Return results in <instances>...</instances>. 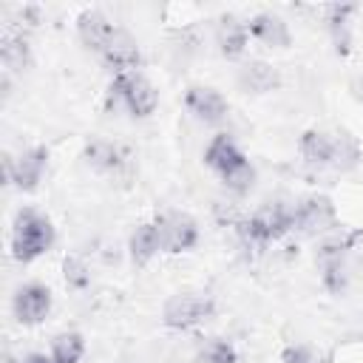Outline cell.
Returning <instances> with one entry per match:
<instances>
[{
    "instance_id": "cell-1",
    "label": "cell",
    "mask_w": 363,
    "mask_h": 363,
    "mask_svg": "<svg viewBox=\"0 0 363 363\" xmlns=\"http://www.w3.org/2000/svg\"><path fill=\"white\" fill-rule=\"evenodd\" d=\"M292 230H295L292 204H284V201L267 204V207H261V210L235 221V233H238V238L247 250H264V247H269L272 241L284 238Z\"/></svg>"
},
{
    "instance_id": "cell-2",
    "label": "cell",
    "mask_w": 363,
    "mask_h": 363,
    "mask_svg": "<svg viewBox=\"0 0 363 363\" xmlns=\"http://www.w3.org/2000/svg\"><path fill=\"white\" fill-rule=\"evenodd\" d=\"M57 241V230L51 224L48 216H43L40 210L34 207H23L17 210L14 216V224H11V255L20 261V264H31L37 261L40 255H45Z\"/></svg>"
},
{
    "instance_id": "cell-3",
    "label": "cell",
    "mask_w": 363,
    "mask_h": 363,
    "mask_svg": "<svg viewBox=\"0 0 363 363\" xmlns=\"http://www.w3.org/2000/svg\"><path fill=\"white\" fill-rule=\"evenodd\" d=\"M213 315H216V298L210 292L184 289V292L170 295L162 306V323L167 329H179V332L196 329V326L207 323Z\"/></svg>"
},
{
    "instance_id": "cell-4",
    "label": "cell",
    "mask_w": 363,
    "mask_h": 363,
    "mask_svg": "<svg viewBox=\"0 0 363 363\" xmlns=\"http://www.w3.org/2000/svg\"><path fill=\"white\" fill-rule=\"evenodd\" d=\"M111 96L119 99L128 108V113L136 116V119L150 116L156 111V105H159V91L142 71H128V74L113 77Z\"/></svg>"
},
{
    "instance_id": "cell-5",
    "label": "cell",
    "mask_w": 363,
    "mask_h": 363,
    "mask_svg": "<svg viewBox=\"0 0 363 363\" xmlns=\"http://www.w3.org/2000/svg\"><path fill=\"white\" fill-rule=\"evenodd\" d=\"M45 167H48V147H43V145L23 147L17 156H11V153H6V156H3L6 184L20 187L23 193L37 190V184L43 182Z\"/></svg>"
},
{
    "instance_id": "cell-6",
    "label": "cell",
    "mask_w": 363,
    "mask_h": 363,
    "mask_svg": "<svg viewBox=\"0 0 363 363\" xmlns=\"http://www.w3.org/2000/svg\"><path fill=\"white\" fill-rule=\"evenodd\" d=\"M292 216H295V230L303 235H320V233L335 230V224H337L335 201L323 193H309V196L298 199L292 204Z\"/></svg>"
},
{
    "instance_id": "cell-7",
    "label": "cell",
    "mask_w": 363,
    "mask_h": 363,
    "mask_svg": "<svg viewBox=\"0 0 363 363\" xmlns=\"http://www.w3.org/2000/svg\"><path fill=\"white\" fill-rule=\"evenodd\" d=\"M156 224L162 235V252L179 255L199 244V221L184 210H164L156 216Z\"/></svg>"
},
{
    "instance_id": "cell-8",
    "label": "cell",
    "mask_w": 363,
    "mask_h": 363,
    "mask_svg": "<svg viewBox=\"0 0 363 363\" xmlns=\"http://www.w3.org/2000/svg\"><path fill=\"white\" fill-rule=\"evenodd\" d=\"M11 309H14V318L23 326H37L51 312V289L40 281H28L14 292Z\"/></svg>"
},
{
    "instance_id": "cell-9",
    "label": "cell",
    "mask_w": 363,
    "mask_h": 363,
    "mask_svg": "<svg viewBox=\"0 0 363 363\" xmlns=\"http://www.w3.org/2000/svg\"><path fill=\"white\" fill-rule=\"evenodd\" d=\"M250 159H247V153L241 150V145L230 136V133H216L210 142H207V147H204V164L224 182L227 176H233L238 167H244Z\"/></svg>"
},
{
    "instance_id": "cell-10",
    "label": "cell",
    "mask_w": 363,
    "mask_h": 363,
    "mask_svg": "<svg viewBox=\"0 0 363 363\" xmlns=\"http://www.w3.org/2000/svg\"><path fill=\"white\" fill-rule=\"evenodd\" d=\"M184 108L204 125H218L230 113V102L213 85H190L184 91Z\"/></svg>"
},
{
    "instance_id": "cell-11",
    "label": "cell",
    "mask_w": 363,
    "mask_h": 363,
    "mask_svg": "<svg viewBox=\"0 0 363 363\" xmlns=\"http://www.w3.org/2000/svg\"><path fill=\"white\" fill-rule=\"evenodd\" d=\"M116 31H119V28H116L99 9H85V11L77 17V37H79V43H82L85 48L96 51V54H102V51L113 43Z\"/></svg>"
},
{
    "instance_id": "cell-12",
    "label": "cell",
    "mask_w": 363,
    "mask_h": 363,
    "mask_svg": "<svg viewBox=\"0 0 363 363\" xmlns=\"http://www.w3.org/2000/svg\"><path fill=\"white\" fill-rule=\"evenodd\" d=\"M247 31L252 40L269 45V48H286L292 45V31H289V23L275 14V11H258L247 20Z\"/></svg>"
},
{
    "instance_id": "cell-13",
    "label": "cell",
    "mask_w": 363,
    "mask_h": 363,
    "mask_svg": "<svg viewBox=\"0 0 363 363\" xmlns=\"http://www.w3.org/2000/svg\"><path fill=\"white\" fill-rule=\"evenodd\" d=\"M105 68L113 71V77L119 74H128V71H139V62H142V51H139V43L128 34V31H116L113 43L99 54Z\"/></svg>"
},
{
    "instance_id": "cell-14",
    "label": "cell",
    "mask_w": 363,
    "mask_h": 363,
    "mask_svg": "<svg viewBox=\"0 0 363 363\" xmlns=\"http://www.w3.org/2000/svg\"><path fill=\"white\" fill-rule=\"evenodd\" d=\"M159 252H162V235H159L156 218L136 224L128 238V255H130L133 267H147Z\"/></svg>"
},
{
    "instance_id": "cell-15",
    "label": "cell",
    "mask_w": 363,
    "mask_h": 363,
    "mask_svg": "<svg viewBox=\"0 0 363 363\" xmlns=\"http://www.w3.org/2000/svg\"><path fill=\"white\" fill-rule=\"evenodd\" d=\"M298 153L303 156L306 164L332 167V159H335V133L320 130V128L303 130L301 139H298Z\"/></svg>"
},
{
    "instance_id": "cell-16",
    "label": "cell",
    "mask_w": 363,
    "mask_h": 363,
    "mask_svg": "<svg viewBox=\"0 0 363 363\" xmlns=\"http://www.w3.org/2000/svg\"><path fill=\"white\" fill-rule=\"evenodd\" d=\"M216 43H218V51L221 57L227 60H238L247 45H250V31H247V23H241L238 17L227 14L218 20V28H216Z\"/></svg>"
},
{
    "instance_id": "cell-17",
    "label": "cell",
    "mask_w": 363,
    "mask_h": 363,
    "mask_svg": "<svg viewBox=\"0 0 363 363\" xmlns=\"http://www.w3.org/2000/svg\"><path fill=\"white\" fill-rule=\"evenodd\" d=\"M238 85L244 91H252V94H267V91H275L281 85V74L272 62L250 60L238 68Z\"/></svg>"
},
{
    "instance_id": "cell-18",
    "label": "cell",
    "mask_w": 363,
    "mask_h": 363,
    "mask_svg": "<svg viewBox=\"0 0 363 363\" xmlns=\"http://www.w3.org/2000/svg\"><path fill=\"white\" fill-rule=\"evenodd\" d=\"M82 159L96 173H116L125 162V153L119 150V145H113L108 139H91L82 147Z\"/></svg>"
},
{
    "instance_id": "cell-19",
    "label": "cell",
    "mask_w": 363,
    "mask_h": 363,
    "mask_svg": "<svg viewBox=\"0 0 363 363\" xmlns=\"http://www.w3.org/2000/svg\"><path fill=\"white\" fill-rule=\"evenodd\" d=\"M0 60L6 71H23L31 62V45L20 31H6L0 43Z\"/></svg>"
},
{
    "instance_id": "cell-20",
    "label": "cell",
    "mask_w": 363,
    "mask_h": 363,
    "mask_svg": "<svg viewBox=\"0 0 363 363\" xmlns=\"http://www.w3.org/2000/svg\"><path fill=\"white\" fill-rule=\"evenodd\" d=\"M85 354V337L79 332H60L51 340V360L54 363H79Z\"/></svg>"
},
{
    "instance_id": "cell-21",
    "label": "cell",
    "mask_w": 363,
    "mask_h": 363,
    "mask_svg": "<svg viewBox=\"0 0 363 363\" xmlns=\"http://www.w3.org/2000/svg\"><path fill=\"white\" fill-rule=\"evenodd\" d=\"M357 162H360V142L349 130H337L335 133V159H332V167L349 170Z\"/></svg>"
},
{
    "instance_id": "cell-22",
    "label": "cell",
    "mask_w": 363,
    "mask_h": 363,
    "mask_svg": "<svg viewBox=\"0 0 363 363\" xmlns=\"http://www.w3.org/2000/svg\"><path fill=\"white\" fill-rule=\"evenodd\" d=\"M201 363H238V352L227 337H207L199 349Z\"/></svg>"
},
{
    "instance_id": "cell-23",
    "label": "cell",
    "mask_w": 363,
    "mask_h": 363,
    "mask_svg": "<svg viewBox=\"0 0 363 363\" xmlns=\"http://www.w3.org/2000/svg\"><path fill=\"white\" fill-rule=\"evenodd\" d=\"M62 269H65V284H68L71 289H85V286L91 284V272H88V267H85L82 258L68 255L65 264H62Z\"/></svg>"
},
{
    "instance_id": "cell-24",
    "label": "cell",
    "mask_w": 363,
    "mask_h": 363,
    "mask_svg": "<svg viewBox=\"0 0 363 363\" xmlns=\"http://www.w3.org/2000/svg\"><path fill=\"white\" fill-rule=\"evenodd\" d=\"M281 363H318V352L309 343H289L281 352Z\"/></svg>"
},
{
    "instance_id": "cell-25",
    "label": "cell",
    "mask_w": 363,
    "mask_h": 363,
    "mask_svg": "<svg viewBox=\"0 0 363 363\" xmlns=\"http://www.w3.org/2000/svg\"><path fill=\"white\" fill-rule=\"evenodd\" d=\"M23 363H54V360H51V354H43V352H31V354H26V357H23Z\"/></svg>"
}]
</instances>
